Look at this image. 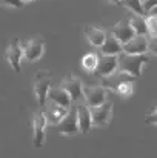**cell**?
Instances as JSON below:
<instances>
[{"label":"cell","instance_id":"6da1fadb","mask_svg":"<svg viewBox=\"0 0 157 158\" xmlns=\"http://www.w3.org/2000/svg\"><path fill=\"white\" fill-rule=\"evenodd\" d=\"M151 58V52L145 54H125L120 52L117 55V69L137 78L142 75V66L148 63Z\"/></svg>","mask_w":157,"mask_h":158},{"label":"cell","instance_id":"7a4b0ae2","mask_svg":"<svg viewBox=\"0 0 157 158\" xmlns=\"http://www.w3.org/2000/svg\"><path fill=\"white\" fill-rule=\"evenodd\" d=\"M89 115H91V124L96 127H105L111 121L112 114V102H105L99 106H88Z\"/></svg>","mask_w":157,"mask_h":158},{"label":"cell","instance_id":"3957f363","mask_svg":"<svg viewBox=\"0 0 157 158\" xmlns=\"http://www.w3.org/2000/svg\"><path fill=\"white\" fill-rule=\"evenodd\" d=\"M57 126V131L63 135H69V137H74L79 134V123H77V109L76 105H71L68 107L65 117L55 124Z\"/></svg>","mask_w":157,"mask_h":158},{"label":"cell","instance_id":"277c9868","mask_svg":"<svg viewBox=\"0 0 157 158\" xmlns=\"http://www.w3.org/2000/svg\"><path fill=\"white\" fill-rule=\"evenodd\" d=\"M82 97L86 106H99L108 100V89L103 86H82Z\"/></svg>","mask_w":157,"mask_h":158},{"label":"cell","instance_id":"5b68a950","mask_svg":"<svg viewBox=\"0 0 157 158\" xmlns=\"http://www.w3.org/2000/svg\"><path fill=\"white\" fill-rule=\"evenodd\" d=\"M122 52L125 54L150 52V39L146 35H134L126 43L122 45Z\"/></svg>","mask_w":157,"mask_h":158},{"label":"cell","instance_id":"8992f818","mask_svg":"<svg viewBox=\"0 0 157 158\" xmlns=\"http://www.w3.org/2000/svg\"><path fill=\"white\" fill-rule=\"evenodd\" d=\"M117 69V55H99L96 69L93 71L96 77H108L109 74H112Z\"/></svg>","mask_w":157,"mask_h":158},{"label":"cell","instance_id":"52a82bcc","mask_svg":"<svg viewBox=\"0 0 157 158\" xmlns=\"http://www.w3.org/2000/svg\"><path fill=\"white\" fill-rule=\"evenodd\" d=\"M46 126H48V121H46L45 114H43L42 110H40V112H36V114H34V118H33V127H34V146H36V148H42V146H43Z\"/></svg>","mask_w":157,"mask_h":158},{"label":"cell","instance_id":"ba28073f","mask_svg":"<svg viewBox=\"0 0 157 158\" xmlns=\"http://www.w3.org/2000/svg\"><path fill=\"white\" fill-rule=\"evenodd\" d=\"M51 88V77L46 74H39L37 78H36V83H34V94L37 97V102L39 106L46 105V95H48V89Z\"/></svg>","mask_w":157,"mask_h":158},{"label":"cell","instance_id":"9c48e42d","mask_svg":"<svg viewBox=\"0 0 157 158\" xmlns=\"http://www.w3.org/2000/svg\"><path fill=\"white\" fill-rule=\"evenodd\" d=\"M125 81H134V77H131V75H128V74H125V72H122V71H119V69H116L112 74H109L108 77H103L102 78V86H103L105 89H111V91H116L122 83H125Z\"/></svg>","mask_w":157,"mask_h":158},{"label":"cell","instance_id":"30bf717a","mask_svg":"<svg viewBox=\"0 0 157 158\" xmlns=\"http://www.w3.org/2000/svg\"><path fill=\"white\" fill-rule=\"evenodd\" d=\"M60 88L69 94L72 102H79L82 98V81L77 77H65Z\"/></svg>","mask_w":157,"mask_h":158},{"label":"cell","instance_id":"8fae6325","mask_svg":"<svg viewBox=\"0 0 157 158\" xmlns=\"http://www.w3.org/2000/svg\"><path fill=\"white\" fill-rule=\"evenodd\" d=\"M77 123H79V132L82 134H88L93 127L91 124V115H89V107L85 103H77Z\"/></svg>","mask_w":157,"mask_h":158},{"label":"cell","instance_id":"7c38bea8","mask_svg":"<svg viewBox=\"0 0 157 158\" xmlns=\"http://www.w3.org/2000/svg\"><path fill=\"white\" fill-rule=\"evenodd\" d=\"M22 57H23V49L22 46L19 45L17 40H12L9 48L6 49V60L9 61V64L12 66V69L19 74L20 72V61H22Z\"/></svg>","mask_w":157,"mask_h":158},{"label":"cell","instance_id":"4fadbf2b","mask_svg":"<svg viewBox=\"0 0 157 158\" xmlns=\"http://www.w3.org/2000/svg\"><path fill=\"white\" fill-rule=\"evenodd\" d=\"M111 34H112V35H114V37L122 43V45H123V43H126L131 37H134V35H136L128 20H122V22H119L117 25H114V28H112Z\"/></svg>","mask_w":157,"mask_h":158},{"label":"cell","instance_id":"5bb4252c","mask_svg":"<svg viewBox=\"0 0 157 158\" xmlns=\"http://www.w3.org/2000/svg\"><path fill=\"white\" fill-rule=\"evenodd\" d=\"M46 100H50V102H52V103H55L59 106H63V107H69L72 105V100H71L69 94L65 89H62V88H50Z\"/></svg>","mask_w":157,"mask_h":158},{"label":"cell","instance_id":"9a60e30c","mask_svg":"<svg viewBox=\"0 0 157 158\" xmlns=\"http://www.w3.org/2000/svg\"><path fill=\"white\" fill-rule=\"evenodd\" d=\"M46 102H48V105H46V110H45L43 114H45V117H46L48 124H54V126H55V124L65 117L68 107L55 105V103H52L50 100H46Z\"/></svg>","mask_w":157,"mask_h":158},{"label":"cell","instance_id":"2e32d148","mask_svg":"<svg viewBox=\"0 0 157 158\" xmlns=\"http://www.w3.org/2000/svg\"><path fill=\"white\" fill-rule=\"evenodd\" d=\"M43 54V42L42 40H31L26 43L23 49V57L28 61H37Z\"/></svg>","mask_w":157,"mask_h":158},{"label":"cell","instance_id":"e0dca14e","mask_svg":"<svg viewBox=\"0 0 157 158\" xmlns=\"http://www.w3.org/2000/svg\"><path fill=\"white\" fill-rule=\"evenodd\" d=\"M100 52L103 55H119L122 52V43L112 35V34H106L103 43L100 45Z\"/></svg>","mask_w":157,"mask_h":158},{"label":"cell","instance_id":"ac0fdd59","mask_svg":"<svg viewBox=\"0 0 157 158\" xmlns=\"http://www.w3.org/2000/svg\"><path fill=\"white\" fill-rule=\"evenodd\" d=\"M105 37H106V34H105L103 29H100V28H91V26L86 28V39H88V42L94 48H100V45L103 43Z\"/></svg>","mask_w":157,"mask_h":158},{"label":"cell","instance_id":"d6986e66","mask_svg":"<svg viewBox=\"0 0 157 158\" xmlns=\"http://www.w3.org/2000/svg\"><path fill=\"white\" fill-rule=\"evenodd\" d=\"M134 34L136 35H146L148 37V31H146V22H145V17L143 15H137V14H133L131 19L128 20Z\"/></svg>","mask_w":157,"mask_h":158},{"label":"cell","instance_id":"ffe728a7","mask_svg":"<svg viewBox=\"0 0 157 158\" xmlns=\"http://www.w3.org/2000/svg\"><path fill=\"white\" fill-rule=\"evenodd\" d=\"M145 22H146V31H148V39H156L157 37V17L156 11L150 12L145 15Z\"/></svg>","mask_w":157,"mask_h":158},{"label":"cell","instance_id":"44dd1931","mask_svg":"<svg viewBox=\"0 0 157 158\" xmlns=\"http://www.w3.org/2000/svg\"><path fill=\"white\" fill-rule=\"evenodd\" d=\"M97 60H99V55H97V54H94V52L85 54L83 58H82V66H83V69L88 71V72H93V71L96 69Z\"/></svg>","mask_w":157,"mask_h":158},{"label":"cell","instance_id":"7402d4cb","mask_svg":"<svg viewBox=\"0 0 157 158\" xmlns=\"http://www.w3.org/2000/svg\"><path fill=\"white\" fill-rule=\"evenodd\" d=\"M120 3L125 8H128L133 14L145 17V12H143V8H142V0H120Z\"/></svg>","mask_w":157,"mask_h":158},{"label":"cell","instance_id":"603a6c76","mask_svg":"<svg viewBox=\"0 0 157 158\" xmlns=\"http://www.w3.org/2000/svg\"><path fill=\"white\" fill-rule=\"evenodd\" d=\"M133 91H134L133 81H125V83H122L114 92H117V94L122 95V97H129V95H133Z\"/></svg>","mask_w":157,"mask_h":158},{"label":"cell","instance_id":"cb8c5ba5","mask_svg":"<svg viewBox=\"0 0 157 158\" xmlns=\"http://www.w3.org/2000/svg\"><path fill=\"white\" fill-rule=\"evenodd\" d=\"M156 6H157V0H142V8H143L145 15L150 14L151 11H154Z\"/></svg>","mask_w":157,"mask_h":158},{"label":"cell","instance_id":"d4e9b609","mask_svg":"<svg viewBox=\"0 0 157 158\" xmlns=\"http://www.w3.org/2000/svg\"><path fill=\"white\" fill-rule=\"evenodd\" d=\"M0 3L5 5V6H12V8H22L23 6L22 0H0Z\"/></svg>","mask_w":157,"mask_h":158},{"label":"cell","instance_id":"484cf974","mask_svg":"<svg viewBox=\"0 0 157 158\" xmlns=\"http://www.w3.org/2000/svg\"><path fill=\"white\" fill-rule=\"evenodd\" d=\"M22 2H23V5H25V3H29V2H33V0H22Z\"/></svg>","mask_w":157,"mask_h":158},{"label":"cell","instance_id":"4316f807","mask_svg":"<svg viewBox=\"0 0 157 158\" xmlns=\"http://www.w3.org/2000/svg\"><path fill=\"white\" fill-rule=\"evenodd\" d=\"M109 2H112V3H120V0H109Z\"/></svg>","mask_w":157,"mask_h":158}]
</instances>
